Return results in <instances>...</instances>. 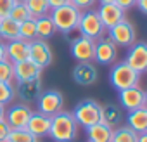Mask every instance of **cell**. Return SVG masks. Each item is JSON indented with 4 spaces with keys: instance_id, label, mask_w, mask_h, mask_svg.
<instances>
[{
    "instance_id": "8d00e7d4",
    "label": "cell",
    "mask_w": 147,
    "mask_h": 142,
    "mask_svg": "<svg viewBox=\"0 0 147 142\" xmlns=\"http://www.w3.org/2000/svg\"><path fill=\"white\" fill-rule=\"evenodd\" d=\"M135 5L140 9V12H142V14H147V0H137Z\"/></svg>"
},
{
    "instance_id": "9c48e42d",
    "label": "cell",
    "mask_w": 147,
    "mask_h": 142,
    "mask_svg": "<svg viewBox=\"0 0 147 142\" xmlns=\"http://www.w3.org/2000/svg\"><path fill=\"white\" fill-rule=\"evenodd\" d=\"M119 102L128 111H133V109H138V108H145V104H147V94H145L144 89H140L138 85H135V87L119 90Z\"/></svg>"
},
{
    "instance_id": "e575fe53",
    "label": "cell",
    "mask_w": 147,
    "mask_h": 142,
    "mask_svg": "<svg viewBox=\"0 0 147 142\" xmlns=\"http://www.w3.org/2000/svg\"><path fill=\"white\" fill-rule=\"evenodd\" d=\"M135 2H137V0H114V4H116L119 9H123V11L131 9V7L135 5Z\"/></svg>"
},
{
    "instance_id": "30bf717a",
    "label": "cell",
    "mask_w": 147,
    "mask_h": 142,
    "mask_svg": "<svg viewBox=\"0 0 147 142\" xmlns=\"http://www.w3.org/2000/svg\"><path fill=\"white\" fill-rule=\"evenodd\" d=\"M28 59L33 61L42 69L50 66V62H52V50H50L49 43L45 40H40V38L31 40L30 42V55H28Z\"/></svg>"
},
{
    "instance_id": "6da1fadb",
    "label": "cell",
    "mask_w": 147,
    "mask_h": 142,
    "mask_svg": "<svg viewBox=\"0 0 147 142\" xmlns=\"http://www.w3.org/2000/svg\"><path fill=\"white\" fill-rule=\"evenodd\" d=\"M50 139L55 142H73L78 135V123L67 111H59L57 114L50 116Z\"/></svg>"
},
{
    "instance_id": "d6986e66",
    "label": "cell",
    "mask_w": 147,
    "mask_h": 142,
    "mask_svg": "<svg viewBox=\"0 0 147 142\" xmlns=\"http://www.w3.org/2000/svg\"><path fill=\"white\" fill-rule=\"evenodd\" d=\"M14 94L23 102H35L38 99V95L42 94V82H40V78L30 80V82H21L18 85V89L14 90Z\"/></svg>"
},
{
    "instance_id": "83f0119b",
    "label": "cell",
    "mask_w": 147,
    "mask_h": 142,
    "mask_svg": "<svg viewBox=\"0 0 147 142\" xmlns=\"http://www.w3.org/2000/svg\"><path fill=\"white\" fill-rule=\"evenodd\" d=\"M7 142H40V139L33 137L26 128H11Z\"/></svg>"
},
{
    "instance_id": "60d3db41",
    "label": "cell",
    "mask_w": 147,
    "mask_h": 142,
    "mask_svg": "<svg viewBox=\"0 0 147 142\" xmlns=\"http://www.w3.org/2000/svg\"><path fill=\"white\" fill-rule=\"evenodd\" d=\"M97 2H100L102 5V4H114V0H97Z\"/></svg>"
},
{
    "instance_id": "b9f144b4",
    "label": "cell",
    "mask_w": 147,
    "mask_h": 142,
    "mask_svg": "<svg viewBox=\"0 0 147 142\" xmlns=\"http://www.w3.org/2000/svg\"><path fill=\"white\" fill-rule=\"evenodd\" d=\"M18 2H24V0H18Z\"/></svg>"
},
{
    "instance_id": "f546056e",
    "label": "cell",
    "mask_w": 147,
    "mask_h": 142,
    "mask_svg": "<svg viewBox=\"0 0 147 142\" xmlns=\"http://www.w3.org/2000/svg\"><path fill=\"white\" fill-rule=\"evenodd\" d=\"M14 73H12V62L9 59L0 61V82L2 83H12Z\"/></svg>"
},
{
    "instance_id": "f35d334b",
    "label": "cell",
    "mask_w": 147,
    "mask_h": 142,
    "mask_svg": "<svg viewBox=\"0 0 147 142\" xmlns=\"http://www.w3.org/2000/svg\"><path fill=\"white\" fill-rule=\"evenodd\" d=\"M137 142H147V132H145V133H138Z\"/></svg>"
},
{
    "instance_id": "9a60e30c",
    "label": "cell",
    "mask_w": 147,
    "mask_h": 142,
    "mask_svg": "<svg viewBox=\"0 0 147 142\" xmlns=\"http://www.w3.org/2000/svg\"><path fill=\"white\" fill-rule=\"evenodd\" d=\"M97 14H99V19H100V23L106 30L113 28L116 23L125 19V11L119 9L116 4H102L97 9Z\"/></svg>"
},
{
    "instance_id": "d590c367",
    "label": "cell",
    "mask_w": 147,
    "mask_h": 142,
    "mask_svg": "<svg viewBox=\"0 0 147 142\" xmlns=\"http://www.w3.org/2000/svg\"><path fill=\"white\" fill-rule=\"evenodd\" d=\"M64 4H69V0H49V5L50 9H55V7H61Z\"/></svg>"
},
{
    "instance_id": "ac0fdd59",
    "label": "cell",
    "mask_w": 147,
    "mask_h": 142,
    "mask_svg": "<svg viewBox=\"0 0 147 142\" xmlns=\"http://www.w3.org/2000/svg\"><path fill=\"white\" fill-rule=\"evenodd\" d=\"M5 55L12 64L28 59V55H30V42L21 40V38L5 42Z\"/></svg>"
},
{
    "instance_id": "cb8c5ba5",
    "label": "cell",
    "mask_w": 147,
    "mask_h": 142,
    "mask_svg": "<svg viewBox=\"0 0 147 142\" xmlns=\"http://www.w3.org/2000/svg\"><path fill=\"white\" fill-rule=\"evenodd\" d=\"M100 121L106 123L107 126H116L119 125L121 121V111H119V106L116 104H106L102 106V113H100Z\"/></svg>"
},
{
    "instance_id": "7402d4cb",
    "label": "cell",
    "mask_w": 147,
    "mask_h": 142,
    "mask_svg": "<svg viewBox=\"0 0 147 142\" xmlns=\"http://www.w3.org/2000/svg\"><path fill=\"white\" fill-rule=\"evenodd\" d=\"M16 38H19V23H16L9 16L0 18V40L11 42Z\"/></svg>"
},
{
    "instance_id": "ffe728a7",
    "label": "cell",
    "mask_w": 147,
    "mask_h": 142,
    "mask_svg": "<svg viewBox=\"0 0 147 142\" xmlns=\"http://www.w3.org/2000/svg\"><path fill=\"white\" fill-rule=\"evenodd\" d=\"M128 126L137 132V133H145L147 132V109L138 108L133 111H128Z\"/></svg>"
},
{
    "instance_id": "484cf974",
    "label": "cell",
    "mask_w": 147,
    "mask_h": 142,
    "mask_svg": "<svg viewBox=\"0 0 147 142\" xmlns=\"http://www.w3.org/2000/svg\"><path fill=\"white\" fill-rule=\"evenodd\" d=\"M19 38L26 42H31L36 38V19L35 18H30L19 23Z\"/></svg>"
},
{
    "instance_id": "4fadbf2b",
    "label": "cell",
    "mask_w": 147,
    "mask_h": 142,
    "mask_svg": "<svg viewBox=\"0 0 147 142\" xmlns=\"http://www.w3.org/2000/svg\"><path fill=\"white\" fill-rule=\"evenodd\" d=\"M12 73H14V80L18 83H21V82H30V80L40 78L42 68L36 66L33 61L24 59V61H19V62L12 64Z\"/></svg>"
},
{
    "instance_id": "ab89813d",
    "label": "cell",
    "mask_w": 147,
    "mask_h": 142,
    "mask_svg": "<svg viewBox=\"0 0 147 142\" xmlns=\"http://www.w3.org/2000/svg\"><path fill=\"white\" fill-rule=\"evenodd\" d=\"M5 118V106L4 104H0V120Z\"/></svg>"
},
{
    "instance_id": "5bb4252c",
    "label": "cell",
    "mask_w": 147,
    "mask_h": 142,
    "mask_svg": "<svg viewBox=\"0 0 147 142\" xmlns=\"http://www.w3.org/2000/svg\"><path fill=\"white\" fill-rule=\"evenodd\" d=\"M31 113L33 111L28 104H14L12 108L5 109V121L11 125V128H24Z\"/></svg>"
},
{
    "instance_id": "d4e9b609",
    "label": "cell",
    "mask_w": 147,
    "mask_h": 142,
    "mask_svg": "<svg viewBox=\"0 0 147 142\" xmlns=\"http://www.w3.org/2000/svg\"><path fill=\"white\" fill-rule=\"evenodd\" d=\"M24 4L31 14V18H42L45 14L50 12V5H49V0H24Z\"/></svg>"
},
{
    "instance_id": "836d02e7",
    "label": "cell",
    "mask_w": 147,
    "mask_h": 142,
    "mask_svg": "<svg viewBox=\"0 0 147 142\" xmlns=\"http://www.w3.org/2000/svg\"><path fill=\"white\" fill-rule=\"evenodd\" d=\"M11 132V125L5 121V118L0 120V142H7V135Z\"/></svg>"
},
{
    "instance_id": "e0dca14e",
    "label": "cell",
    "mask_w": 147,
    "mask_h": 142,
    "mask_svg": "<svg viewBox=\"0 0 147 142\" xmlns=\"http://www.w3.org/2000/svg\"><path fill=\"white\" fill-rule=\"evenodd\" d=\"M97 68L92 62H78L73 69V80L78 85H92L97 82Z\"/></svg>"
},
{
    "instance_id": "8992f818",
    "label": "cell",
    "mask_w": 147,
    "mask_h": 142,
    "mask_svg": "<svg viewBox=\"0 0 147 142\" xmlns=\"http://www.w3.org/2000/svg\"><path fill=\"white\" fill-rule=\"evenodd\" d=\"M107 38L118 47H130L135 42V30L131 26V23L128 19H121L119 23H116L113 28L107 30Z\"/></svg>"
},
{
    "instance_id": "52a82bcc",
    "label": "cell",
    "mask_w": 147,
    "mask_h": 142,
    "mask_svg": "<svg viewBox=\"0 0 147 142\" xmlns=\"http://www.w3.org/2000/svg\"><path fill=\"white\" fill-rule=\"evenodd\" d=\"M36 104H38V111L42 114H47V116H54L57 114L59 111H62V106H64V97L59 90H45L38 95L36 99Z\"/></svg>"
},
{
    "instance_id": "4dcf8cb0",
    "label": "cell",
    "mask_w": 147,
    "mask_h": 142,
    "mask_svg": "<svg viewBox=\"0 0 147 142\" xmlns=\"http://www.w3.org/2000/svg\"><path fill=\"white\" fill-rule=\"evenodd\" d=\"M16 97V94H14V87L11 85V83H2L0 82V104H9L12 99Z\"/></svg>"
},
{
    "instance_id": "277c9868",
    "label": "cell",
    "mask_w": 147,
    "mask_h": 142,
    "mask_svg": "<svg viewBox=\"0 0 147 142\" xmlns=\"http://www.w3.org/2000/svg\"><path fill=\"white\" fill-rule=\"evenodd\" d=\"M100 113H102V106L97 102V101H92V99H85L82 102L76 104L75 111H73V118L76 120L78 125L82 126H90V125H95L100 121Z\"/></svg>"
},
{
    "instance_id": "1f68e13d",
    "label": "cell",
    "mask_w": 147,
    "mask_h": 142,
    "mask_svg": "<svg viewBox=\"0 0 147 142\" xmlns=\"http://www.w3.org/2000/svg\"><path fill=\"white\" fill-rule=\"evenodd\" d=\"M16 2L18 0H0V18L9 16V12H11V9L14 7Z\"/></svg>"
},
{
    "instance_id": "603a6c76",
    "label": "cell",
    "mask_w": 147,
    "mask_h": 142,
    "mask_svg": "<svg viewBox=\"0 0 147 142\" xmlns=\"http://www.w3.org/2000/svg\"><path fill=\"white\" fill-rule=\"evenodd\" d=\"M57 33L50 14H45L42 18H36V38L40 40H49Z\"/></svg>"
},
{
    "instance_id": "8fae6325",
    "label": "cell",
    "mask_w": 147,
    "mask_h": 142,
    "mask_svg": "<svg viewBox=\"0 0 147 142\" xmlns=\"http://www.w3.org/2000/svg\"><path fill=\"white\" fill-rule=\"evenodd\" d=\"M131 69H135L138 75H142L147 69V45L144 42H137L131 45V49L126 54V61H125Z\"/></svg>"
},
{
    "instance_id": "ba28073f",
    "label": "cell",
    "mask_w": 147,
    "mask_h": 142,
    "mask_svg": "<svg viewBox=\"0 0 147 142\" xmlns=\"http://www.w3.org/2000/svg\"><path fill=\"white\" fill-rule=\"evenodd\" d=\"M95 52V40L87 37H76L71 42V55L78 62H92Z\"/></svg>"
},
{
    "instance_id": "44dd1931",
    "label": "cell",
    "mask_w": 147,
    "mask_h": 142,
    "mask_svg": "<svg viewBox=\"0 0 147 142\" xmlns=\"http://www.w3.org/2000/svg\"><path fill=\"white\" fill-rule=\"evenodd\" d=\"M87 135L90 142H111V135H113V128L107 126L106 123L99 121L95 125L87 126Z\"/></svg>"
},
{
    "instance_id": "f1b7e54d",
    "label": "cell",
    "mask_w": 147,
    "mask_h": 142,
    "mask_svg": "<svg viewBox=\"0 0 147 142\" xmlns=\"http://www.w3.org/2000/svg\"><path fill=\"white\" fill-rule=\"evenodd\" d=\"M9 18H11V19H14L16 23H23V21L30 19V18H31V14H30V11H28V7H26V4H24V2H16V4H14V7H12V9H11V12H9Z\"/></svg>"
},
{
    "instance_id": "7c38bea8",
    "label": "cell",
    "mask_w": 147,
    "mask_h": 142,
    "mask_svg": "<svg viewBox=\"0 0 147 142\" xmlns=\"http://www.w3.org/2000/svg\"><path fill=\"white\" fill-rule=\"evenodd\" d=\"M118 57V47L109 40V38H99L95 40V52H94V61L99 64H113Z\"/></svg>"
},
{
    "instance_id": "5b68a950",
    "label": "cell",
    "mask_w": 147,
    "mask_h": 142,
    "mask_svg": "<svg viewBox=\"0 0 147 142\" xmlns=\"http://www.w3.org/2000/svg\"><path fill=\"white\" fill-rule=\"evenodd\" d=\"M76 30L80 31L82 37H87V38H92V40L102 38L104 33L107 31V30L102 26L97 11H94V9H87L85 12H82Z\"/></svg>"
},
{
    "instance_id": "7bdbcfd3",
    "label": "cell",
    "mask_w": 147,
    "mask_h": 142,
    "mask_svg": "<svg viewBox=\"0 0 147 142\" xmlns=\"http://www.w3.org/2000/svg\"><path fill=\"white\" fill-rule=\"evenodd\" d=\"M88 142H90V140H88Z\"/></svg>"
},
{
    "instance_id": "d6a6232c",
    "label": "cell",
    "mask_w": 147,
    "mask_h": 142,
    "mask_svg": "<svg viewBox=\"0 0 147 142\" xmlns=\"http://www.w3.org/2000/svg\"><path fill=\"white\" fill-rule=\"evenodd\" d=\"M95 2H97V0H69V4H73V5H75L76 9H80V11L92 9Z\"/></svg>"
},
{
    "instance_id": "2e32d148",
    "label": "cell",
    "mask_w": 147,
    "mask_h": 142,
    "mask_svg": "<svg viewBox=\"0 0 147 142\" xmlns=\"http://www.w3.org/2000/svg\"><path fill=\"white\" fill-rule=\"evenodd\" d=\"M33 137H47L49 135V130H50V116L47 114H42L40 111L38 113H31L26 126H24Z\"/></svg>"
},
{
    "instance_id": "74e56055",
    "label": "cell",
    "mask_w": 147,
    "mask_h": 142,
    "mask_svg": "<svg viewBox=\"0 0 147 142\" xmlns=\"http://www.w3.org/2000/svg\"><path fill=\"white\" fill-rule=\"evenodd\" d=\"M4 59H7V55H5V42L0 40V61H4Z\"/></svg>"
},
{
    "instance_id": "4316f807",
    "label": "cell",
    "mask_w": 147,
    "mask_h": 142,
    "mask_svg": "<svg viewBox=\"0 0 147 142\" xmlns=\"http://www.w3.org/2000/svg\"><path fill=\"white\" fill-rule=\"evenodd\" d=\"M138 133L133 132L130 126H119L116 130H113L111 135V142H137Z\"/></svg>"
},
{
    "instance_id": "3957f363",
    "label": "cell",
    "mask_w": 147,
    "mask_h": 142,
    "mask_svg": "<svg viewBox=\"0 0 147 142\" xmlns=\"http://www.w3.org/2000/svg\"><path fill=\"white\" fill-rule=\"evenodd\" d=\"M138 80H140V75L135 69H131L125 61L116 62L109 71V82L116 90H125V89L135 87V85H138Z\"/></svg>"
},
{
    "instance_id": "7a4b0ae2",
    "label": "cell",
    "mask_w": 147,
    "mask_h": 142,
    "mask_svg": "<svg viewBox=\"0 0 147 142\" xmlns=\"http://www.w3.org/2000/svg\"><path fill=\"white\" fill-rule=\"evenodd\" d=\"M49 14L52 18V23H54L55 30L61 31V33H64V35H69L71 31L76 30L80 16H82V11L76 9L73 4H64L61 7L50 9Z\"/></svg>"
}]
</instances>
